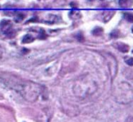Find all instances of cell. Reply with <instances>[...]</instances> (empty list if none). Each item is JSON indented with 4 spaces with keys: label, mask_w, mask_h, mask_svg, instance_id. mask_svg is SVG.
I'll return each instance as SVG.
<instances>
[{
    "label": "cell",
    "mask_w": 133,
    "mask_h": 122,
    "mask_svg": "<svg viewBox=\"0 0 133 122\" xmlns=\"http://www.w3.org/2000/svg\"><path fill=\"white\" fill-rule=\"evenodd\" d=\"M14 89L19 93L26 100L35 102L43 91V87L35 82H17L14 86Z\"/></svg>",
    "instance_id": "1"
},
{
    "label": "cell",
    "mask_w": 133,
    "mask_h": 122,
    "mask_svg": "<svg viewBox=\"0 0 133 122\" xmlns=\"http://www.w3.org/2000/svg\"><path fill=\"white\" fill-rule=\"evenodd\" d=\"M98 89V85L96 82L91 81V80H86L83 78L82 81H77L74 85V93L78 96L87 97L91 95L96 91Z\"/></svg>",
    "instance_id": "2"
},
{
    "label": "cell",
    "mask_w": 133,
    "mask_h": 122,
    "mask_svg": "<svg viewBox=\"0 0 133 122\" xmlns=\"http://www.w3.org/2000/svg\"><path fill=\"white\" fill-rule=\"evenodd\" d=\"M0 28L3 33H6L8 31L12 29V23L10 20H2L0 23Z\"/></svg>",
    "instance_id": "3"
},
{
    "label": "cell",
    "mask_w": 133,
    "mask_h": 122,
    "mask_svg": "<svg viewBox=\"0 0 133 122\" xmlns=\"http://www.w3.org/2000/svg\"><path fill=\"white\" fill-rule=\"evenodd\" d=\"M114 46L118 50H119L120 52H122V53H127V52H129V46H128L127 44H124V43H121V42L115 43Z\"/></svg>",
    "instance_id": "4"
},
{
    "label": "cell",
    "mask_w": 133,
    "mask_h": 122,
    "mask_svg": "<svg viewBox=\"0 0 133 122\" xmlns=\"http://www.w3.org/2000/svg\"><path fill=\"white\" fill-rule=\"evenodd\" d=\"M132 4V0H119V2H118V5L121 8H129Z\"/></svg>",
    "instance_id": "5"
},
{
    "label": "cell",
    "mask_w": 133,
    "mask_h": 122,
    "mask_svg": "<svg viewBox=\"0 0 133 122\" xmlns=\"http://www.w3.org/2000/svg\"><path fill=\"white\" fill-rule=\"evenodd\" d=\"M69 17H70L71 19H78V18H80L81 17V14L78 10H71L69 12Z\"/></svg>",
    "instance_id": "6"
},
{
    "label": "cell",
    "mask_w": 133,
    "mask_h": 122,
    "mask_svg": "<svg viewBox=\"0 0 133 122\" xmlns=\"http://www.w3.org/2000/svg\"><path fill=\"white\" fill-rule=\"evenodd\" d=\"M34 37L31 35H29V34H28V35H26L24 37H23L22 39V43L23 44H29V43L33 42L34 41Z\"/></svg>",
    "instance_id": "7"
},
{
    "label": "cell",
    "mask_w": 133,
    "mask_h": 122,
    "mask_svg": "<svg viewBox=\"0 0 133 122\" xmlns=\"http://www.w3.org/2000/svg\"><path fill=\"white\" fill-rule=\"evenodd\" d=\"M92 34L94 36H96V37L101 36L102 34H103V28H99V26H98V28H95L94 29L92 30Z\"/></svg>",
    "instance_id": "8"
},
{
    "label": "cell",
    "mask_w": 133,
    "mask_h": 122,
    "mask_svg": "<svg viewBox=\"0 0 133 122\" xmlns=\"http://www.w3.org/2000/svg\"><path fill=\"white\" fill-rule=\"evenodd\" d=\"M24 18H25V15H24V14L19 13V14H17V15L15 17V21L18 23V22H21V21H22Z\"/></svg>",
    "instance_id": "9"
},
{
    "label": "cell",
    "mask_w": 133,
    "mask_h": 122,
    "mask_svg": "<svg viewBox=\"0 0 133 122\" xmlns=\"http://www.w3.org/2000/svg\"><path fill=\"white\" fill-rule=\"evenodd\" d=\"M125 18L129 22L133 23V14L132 13H125Z\"/></svg>",
    "instance_id": "10"
},
{
    "label": "cell",
    "mask_w": 133,
    "mask_h": 122,
    "mask_svg": "<svg viewBox=\"0 0 133 122\" xmlns=\"http://www.w3.org/2000/svg\"><path fill=\"white\" fill-rule=\"evenodd\" d=\"M39 30H40V31H39L38 38H40V39H46V33L43 29H41V28Z\"/></svg>",
    "instance_id": "11"
},
{
    "label": "cell",
    "mask_w": 133,
    "mask_h": 122,
    "mask_svg": "<svg viewBox=\"0 0 133 122\" xmlns=\"http://www.w3.org/2000/svg\"><path fill=\"white\" fill-rule=\"evenodd\" d=\"M126 63H127L129 66H130V67H133V57L128 58L127 60H126Z\"/></svg>",
    "instance_id": "12"
},
{
    "label": "cell",
    "mask_w": 133,
    "mask_h": 122,
    "mask_svg": "<svg viewBox=\"0 0 133 122\" xmlns=\"http://www.w3.org/2000/svg\"><path fill=\"white\" fill-rule=\"evenodd\" d=\"M110 36L112 37H117L118 36V31H117V30H115V31H113L112 33L110 34Z\"/></svg>",
    "instance_id": "13"
},
{
    "label": "cell",
    "mask_w": 133,
    "mask_h": 122,
    "mask_svg": "<svg viewBox=\"0 0 133 122\" xmlns=\"http://www.w3.org/2000/svg\"><path fill=\"white\" fill-rule=\"evenodd\" d=\"M77 37H78V39L79 41H83L84 40V37L81 35V33H79L78 35H77Z\"/></svg>",
    "instance_id": "14"
},
{
    "label": "cell",
    "mask_w": 133,
    "mask_h": 122,
    "mask_svg": "<svg viewBox=\"0 0 133 122\" xmlns=\"http://www.w3.org/2000/svg\"><path fill=\"white\" fill-rule=\"evenodd\" d=\"M70 6H73V8H78V4H75V3H71Z\"/></svg>",
    "instance_id": "15"
},
{
    "label": "cell",
    "mask_w": 133,
    "mask_h": 122,
    "mask_svg": "<svg viewBox=\"0 0 133 122\" xmlns=\"http://www.w3.org/2000/svg\"><path fill=\"white\" fill-rule=\"evenodd\" d=\"M2 56H3V51L1 49H0V59L2 58Z\"/></svg>",
    "instance_id": "16"
},
{
    "label": "cell",
    "mask_w": 133,
    "mask_h": 122,
    "mask_svg": "<svg viewBox=\"0 0 133 122\" xmlns=\"http://www.w3.org/2000/svg\"><path fill=\"white\" fill-rule=\"evenodd\" d=\"M131 30H132V33H133V26H132V28H131Z\"/></svg>",
    "instance_id": "17"
}]
</instances>
